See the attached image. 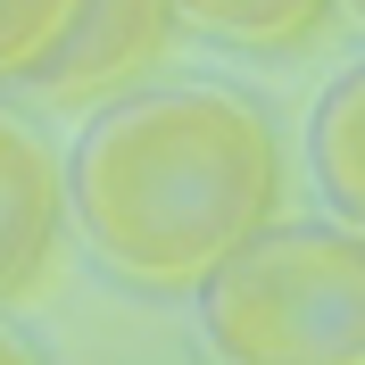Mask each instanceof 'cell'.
Instances as JSON below:
<instances>
[{"instance_id":"cell-7","label":"cell","mask_w":365,"mask_h":365,"mask_svg":"<svg viewBox=\"0 0 365 365\" xmlns=\"http://www.w3.org/2000/svg\"><path fill=\"white\" fill-rule=\"evenodd\" d=\"M75 0H0V91H17L25 67L67 34Z\"/></svg>"},{"instance_id":"cell-4","label":"cell","mask_w":365,"mask_h":365,"mask_svg":"<svg viewBox=\"0 0 365 365\" xmlns=\"http://www.w3.org/2000/svg\"><path fill=\"white\" fill-rule=\"evenodd\" d=\"M67 250V158L42 116L0 108V316L25 307Z\"/></svg>"},{"instance_id":"cell-2","label":"cell","mask_w":365,"mask_h":365,"mask_svg":"<svg viewBox=\"0 0 365 365\" xmlns=\"http://www.w3.org/2000/svg\"><path fill=\"white\" fill-rule=\"evenodd\" d=\"M216 365H365V241L341 216H274L191 282Z\"/></svg>"},{"instance_id":"cell-3","label":"cell","mask_w":365,"mask_h":365,"mask_svg":"<svg viewBox=\"0 0 365 365\" xmlns=\"http://www.w3.org/2000/svg\"><path fill=\"white\" fill-rule=\"evenodd\" d=\"M175 42H182V25L166 0H75L67 34L25 67L17 100H34L42 116L50 108H100L116 91L150 83Z\"/></svg>"},{"instance_id":"cell-1","label":"cell","mask_w":365,"mask_h":365,"mask_svg":"<svg viewBox=\"0 0 365 365\" xmlns=\"http://www.w3.org/2000/svg\"><path fill=\"white\" fill-rule=\"evenodd\" d=\"M282 216V133L232 83H133L67 150V225L133 291L182 299Z\"/></svg>"},{"instance_id":"cell-5","label":"cell","mask_w":365,"mask_h":365,"mask_svg":"<svg viewBox=\"0 0 365 365\" xmlns=\"http://www.w3.org/2000/svg\"><path fill=\"white\" fill-rule=\"evenodd\" d=\"M175 25L207 50H232V58H299V50H324L341 17V0H166Z\"/></svg>"},{"instance_id":"cell-8","label":"cell","mask_w":365,"mask_h":365,"mask_svg":"<svg viewBox=\"0 0 365 365\" xmlns=\"http://www.w3.org/2000/svg\"><path fill=\"white\" fill-rule=\"evenodd\" d=\"M0 365H50V357H42L34 341H25V332H17L9 316H0Z\"/></svg>"},{"instance_id":"cell-9","label":"cell","mask_w":365,"mask_h":365,"mask_svg":"<svg viewBox=\"0 0 365 365\" xmlns=\"http://www.w3.org/2000/svg\"><path fill=\"white\" fill-rule=\"evenodd\" d=\"M357 9H365V0H341V17H357Z\"/></svg>"},{"instance_id":"cell-6","label":"cell","mask_w":365,"mask_h":365,"mask_svg":"<svg viewBox=\"0 0 365 365\" xmlns=\"http://www.w3.org/2000/svg\"><path fill=\"white\" fill-rule=\"evenodd\" d=\"M307 166H316V191L341 225H365V75L341 67L332 91L307 116Z\"/></svg>"}]
</instances>
